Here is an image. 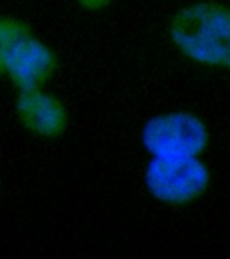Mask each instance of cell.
<instances>
[{"instance_id": "4", "label": "cell", "mask_w": 230, "mask_h": 259, "mask_svg": "<svg viewBox=\"0 0 230 259\" xmlns=\"http://www.w3.org/2000/svg\"><path fill=\"white\" fill-rule=\"evenodd\" d=\"M61 69L55 48L35 30L20 40L7 62L4 80L15 92L47 88Z\"/></svg>"}, {"instance_id": "5", "label": "cell", "mask_w": 230, "mask_h": 259, "mask_svg": "<svg viewBox=\"0 0 230 259\" xmlns=\"http://www.w3.org/2000/svg\"><path fill=\"white\" fill-rule=\"evenodd\" d=\"M14 113L24 133L43 142L64 138L72 121L68 104L48 88L16 92Z\"/></svg>"}, {"instance_id": "3", "label": "cell", "mask_w": 230, "mask_h": 259, "mask_svg": "<svg viewBox=\"0 0 230 259\" xmlns=\"http://www.w3.org/2000/svg\"><path fill=\"white\" fill-rule=\"evenodd\" d=\"M213 182V167L205 157L147 158L141 171L145 193L157 204L171 208H183L201 201L210 192Z\"/></svg>"}, {"instance_id": "6", "label": "cell", "mask_w": 230, "mask_h": 259, "mask_svg": "<svg viewBox=\"0 0 230 259\" xmlns=\"http://www.w3.org/2000/svg\"><path fill=\"white\" fill-rule=\"evenodd\" d=\"M32 31L31 23L22 16L11 12H0V78L4 77L14 49Z\"/></svg>"}, {"instance_id": "2", "label": "cell", "mask_w": 230, "mask_h": 259, "mask_svg": "<svg viewBox=\"0 0 230 259\" xmlns=\"http://www.w3.org/2000/svg\"><path fill=\"white\" fill-rule=\"evenodd\" d=\"M139 142L148 158H201L209 151L213 134L207 121L195 111L165 109L143 121Z\"/></svg>"}, {"instance_id": "7", "label": "cell", "mask_w": 230, "mask_h": 259, "mask_svg": "<svg viewBox=\"0 0 230 259\" xmlns=\"http://www.w3.org/2000/svg\"><path fill=\"white\" fill-rule=\"evenodd\" d=\"M116 0H73V3L86 14H100L112 7Z\"/></svg>"}, {"instance_id": "8", "label": "cell", "mask_w": 230, "mask_h": 259, "mask_svg": "<svg viewBox=\"0 0 230 259\" xmlns=\"http://www.w3.org/2000/svg\"><path fill=\"white\" fill-rule=\"evenodd\" d=\"M0 194H2V178H0Z\"/></svg>"}, {"instance_id": "1", "label": "cell", "mask_w": 230, "mask_h": 259, "mask_svg": "<svg viewBox=\"0 0 230 259\" xmlns=\"http://www.w3.org/2000/svg\"><path fill=\"white\" fill-rule=\"evenodd\" d=\"M165 32L174 50L198 68L230 74V3L191 0L171 14Z\"/></svg>"}]
</instances>
